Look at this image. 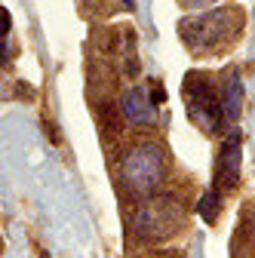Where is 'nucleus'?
Wrapping results in <instances>:
<instances>
[{
	"label": "nucleus",
	"instance_id": "5",
	"mask_svg": "<svg viewBox=\"0 0 255 258\" xmlns=\"http://www.w3.org/2000/svg\"><path fill=\"white\" fill-rule=\"evenodd\" d=\"M240 181V136L231 133L228 142L221 145L218 160H215V178H212V190L218 194H228L234 190Z\"/></svg>",
	"mask_w": 255,
	"mask_h": 258
},
{
	"label": "nucleus",
	"instance_id": "7",
	"mask_svg": "<svg viewBox=\"0 0 255 258\" xmlns=\"http://www.w3.org/2000/svg\"><path fill=\"white\" fill-rule=\"evenodd\" d=\"M221 108H225V120L234 123L243 111V83L237 71H228L221 80Z\"/></svg>",
	"mask_w": 255,
	"mask_h": 258
},
{
	"label": "nucleus",
	"instance_id": "10",
	"mask_svg": "<svg viewBox=\"0 0 255 258\" xmlns=\"http://www.w3.org/2000/svg\"><path fill=\"white\" fill-rule=\"evenodd\" d=\"M120 4H126V7H133V4H136V0H120Z\"/></svg>",
	"mask_w": 255,
	"mask_h": 258
},
{
	"label": "nucleus",
	"instance_id": "9",
	"mask_svg": "<svg viewBox=\"0 0 255 258\" xmlns=\"http://www.w3.org/2000/svg\"><path fill=\"white\" fill-rule=\"evenodd\" d=\"M178 4L190 10V7H206V4H212V0H178Z\"/></svg>",
	"mask_w": 255,
	"mask_h": 258
},
{
	"label": "nucleus",
	"instance_id": "6",
	"mask_svg": "<svg viewBox=\"0 0 255 258\" xmlns=\"http://www.w3.org/2000/svg\"><path fill=\"white\" fill-rule=\"evenodd\" d=\"M120 111L133 126H154L157 123V102L148 86H133L120 95Z\"/></svg>",
	"mask_w": 255,
	"mask_h": 258
},
{
	"label": "nucleus",
	"instance_id": "8",
	"mask_svg": "<svg viewBox=\"0 0 255 258\" xmlns=\"http://www.w3.org/2000/svg\"><path fill=\"white\" fill-rule=\"evenodd\" d=\"M218 206H221V194H218V190H206L203 197H200V203H197V212L212 224V221L218 218Z\"/></svg>",
	"mask_w": 255,
	"mask_h": 258
},
{
	"label": "nucleus",
	"instance_id": "2",
	"mask_svg": "<svg viewBox=\"0 0 255 258\" xmlns=\"http://www.w3.org/2000/svg\"><path fill=\"white\" fill-rule=\"evenodd\" d=\"M240 31H243V13L237 7L190 16L178 25L184 46L194 55H215V52L231 49V43L240 37Z\"/></svg>",
	"mask_w": 255,
	"mask_h": 258
},
{
	"label": "nucleus",
	"instance_id": "4",
	"mask_svg": "<svg viewBox=\"0 0 255 258\" xmlns=\"http://www.w3.org/2000/svg\"><path fill=\"white\" fill-rule=\"evenodd\" d=\"M181 224V206L169 197H145L133 212V234L139 240H166Z\"/></svg>",
	"mask_w": 255,
	"mask_h": 258
},
{
	"label": "nucleus",
	"instance_id": "3",
	"mask_svg": "<svg viewBox=\"0 0 255 258\" xmlns=\"http://www.w3.org/2000/svg\"><path fill=\"white\" fill-rule=\"evenodd\" d=\"M184 105L187 114L203 133L215 136L225 126V108H221V89L212 86L209 77L203 74H187L184 80Z\"/></svg>",
	"mask_w": 255,
	"mask_h": 258
},
{
	"label": "nucleus",
	"instance_id": "1",
	"mask_svg": "<svg viewBox=\"0 0 255 258\" xmlns=\"http://www.w3.org/2000/svg\"><path fill=\"white\" fill-rule=\"evenodd\" d=\"M117 175H120V184L130 190L133 197H139V200L154 197L169 175V160H166L163 145L151 142V139L130 145L120 157Z\"/></svg>",
	"mask_w": 255,
	"mask_h": 258
}]
</instances>
